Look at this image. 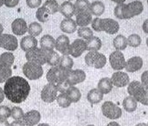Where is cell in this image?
Returning <instances> with one entry per match:
<instances>
[{
  "instance_id": "cell-1",
  "label": "cell",
  "mask_w": 148,
  "mask_h": 126,
  "mask_svg": "<svg viewBox=\"0 0 148 126\" xmlns=\"http://www.w3.org/2000/svg\"><path fill=\"white\" fill-rule=\"evenodd\" d=\"M4 92L8 101L20 104L29 97L30 85L29 82L21 76H12L5 83Z\"/></svg>"
},
{
  "instance_id": "cell-2",
  "label": "cell",
  "mask_w": 148,
  "mask_h": 126,
  "mask_svg": "<svg viewBox=\"0 0 148 126\" xmlns=\"http://www.w3.org/2000/svg\"><path fill=\"white\" fill-rule=\"evenodd\" d=\"M144 10V6L141 1L135 0L129 4H119L114 7V13L117 19L129 20L137 15H139Z\"/></svg>"
},
{
  "instance_id": "cell-3",
  "label": "cell",
  "mask_w": 148,
  "mask_h": 126,
  "mask_svg": "<svg viewBox=\"0 0 148 126\" xmlns=\"http://www.w3.org/2000/svg\"><path fill=\"white\" fill-rule=\"evenodd\" d=\"M69 72V70L65 69L60 66L51 67L46 74V79L49 83L57 86L60 93H62L65 92L66 90L69 88V86L66 83Z\"/></svg>"
},
{
  "instance_id": "cell-4",
  "label": "cell",
  "mask_w": 148,
  "mask_h": 126,
  "mask_svg": "<svg viewBox=\"0 0 148 126\" xmlns=\"http://www.w3.org/2000/svg\"><path fill=\"white\" fill-rule=\"evenodd\" d=\"M128 93L142 105L148 106V91L142 85L139 81L134 80L130 82L128 85Z\"/></svg>"
},
{
  "instance_id": "cell-5",
  "label": "cell",
  "mask_w": 148,
  "mask_h": 126,
  "mask_svg": "<svg viewBox=\"0 0 148 126\" xmlns=\"http://www.w3.org/2000/svg\"><path fill=\"white\" fill-rule=\"evenodd\" d=\"M49 52L50 51L44 50L39 47H36L34 49H31L27 52L25 54V57L28 61L42 66V65L47 63Z\"/></svg>"
},
{
  "instance_id": "cell-6",
  "label": "cell",
  "mask_w": 148,
  "mask_h": 126,
  "mask_svg": "<svg viewBox=\"0 0 148 126\" xmlns=\"http://www.w3.org/2000/svg\"><path fill=\"white\" fill-rule=\"evenodd\" d=\"M87 66L94 68H102L106 63V57L101 52H89L84 58Z\"/></svg>"
},
{
  "instance_id": "cell-7",
  "label": "cell",
  "mask_w": 148,
  "mask_h": 126,
  "mask_svg": "<svg viewBox=\"0 0 148 126\" xmlns=\"http://www.w3.org/2000/svg\"><path fill=\"white\" fill-rule=\"evenodd\" d=\"M22 72L24 76L30 80H37L42 77L44 74V69L42 66L33 62H26L22 67Z\"/></svg>"
},
{
  "instance_id": "cell-8",
  "label": "cell",
  "mask_w": 148,
  "mask_h": 126,
  "mask_svg": "<svg viewBox=\"0 0 148 126\" xmlns=\"http://www.w3.org/2000/svg\"><path fill=\"white\" fill-rule=\"evenodd\" d=\"M101 111H102V114L105 117L111 119V120L119 119L123 115L122 108L119 107L117 105H115L112 101L104 102L101 107Z\"/></svg>"
},
{
  "instance_id": "cell-9",
  "label": "cell",
  "mask_w": 148,
  "mask_h": 126,
  "mask_svg": "<svg viewBox=\"0 0 148 126\" xmlns=\"http://www.w3.org/2000/svg\"><path fill=\"white\" fill-rule=\"evenodd\" d=\"M59 92L60 91L57 86L48 83L46 85L44 86L41 92V99L43 101L46 103H51L54 101H56Z\"/></svg>"
},
{
  "instance_id": "cell-10",
  "label": "cell",
  "mask_w": 148,
  "mask_h": 126,
  "mask_svg": "<svg viewBox=\"0 0 148 126\" xmlns=\"http://www.w3.org/2000/svg\"><path fill=\"white\" fill-rule=\"evenodd\" d=\"M109 62L112 68L115 71H121L125 68L126 61L123 53L121 51H114L109 56Z\"/></svg>"
},
{
  "instance_id": "cell-11",
  "label": "cell",
  "mask_w": 148,
  "mask_h": 126,
  "mask_svg": "<svg viewBox=\"0 0 148 126\" xmlns=\"http://www.w3.org/2000/svg\"><path fill=\"white\" fill-rule=\"evenodd\" d=\"M86 79V74L82 69H71L69 72L68 78H66V83L69 87L75 86L78 83H83Z\"/></svg>"
},
{
  "instance_id": "cell-12",
  "label": "cell",
  "mask_w": 148,
  "mask_h": 126,
  "mask_svg": "<svg viewBox=\"0 0 148 126\" xmlns=\"http://www.w3.org/2000/svg\"><path fill=\"white\" fill-rule=\"evenodd\" d=\"M100 29L101 31H105L109 35H114L119 31L120 25L115 20L105 18L100 19Z\"/></svg>"
},
{
  "instance_id": "cell-13",
  "label": "cell",
  "mask_w": 148,
  "mask_h": 126,
  "mask_svg": "<svg viewBox=\"0 0 148 126\" xmlns=\"http://www.w3.org/2000/svg\"><path fill=\"white\" fill-rule=\"evenodd\" d=\"M70 40L66 35H60L55 39V49L62 55H70Z\"/></svg>"
},
{
  "instance_id": "cell-14",
  "label": "cell",
  "mask_w": 148,
  "mask_h": 126,
  "mask_svg": "<svg viewBox=\"0 0 148 126\" xmlns=\"http://www.w3.org/2000/svg\"><path fill=\"white\" fill-rule=\"evenodd\" d=\"M85 51H87L86 42L82 38L74 40V42L70 45V55L74 58L80 57Z\"/></svg>"
},
{
  "instance_id": "cell-15",
  "label": "cell",
  "mask_w": 148,
  "mask_h": 126,
  "mask_svg": "<svg viewBox=\"0 0 148 126\" xmlns=\"http://www.w3.org/2000/svg\"><path fill=\"white\" fill-rule=\"evenodd\" d=\"M1 47L10 52L15 51L18 48L17 37L11 34H2Z\"/></svg>"
},
{
  "instance_id": "cell-16",
  "label": "cell",
  "mask_w": 148,
  "mask_h": 126,
  "mask_svg": "<svg viewBox=\"0 0 148 126\" xmlns=\"http://www.w3.org/2000/svg\"><path fill=\"white\" fill-rule=\"evenodd\" d=\"M113 85L118 88H122L129 85L130 83V76L127 73L123 71H117L112 75L111 77Z\"/></svg>"
},
{
  "instance_id": "cell-17",
  "label": "cell",
  "mask_w": 148,
  "mask_h": 126,
  "mask_svg": "<svg viewBox=\"0 0 148 126\" xmlns=\"http://www.w3.org/2000/svg\"><path fill=\"white\" fill-rule=\"evenodd\" d=\"M143 67V59L139 56H134L130 58L125 64V69L127 72L134 73L137 72L142 68Z\"/></svg>"
},
{
  "instance_id": "cell-18",
  "label": "cell",
  "mask_w": 148,
  "mask_h": 126,
  "mask_svg": "<svg viewBox=\"0 0 148 126\" xmlns=\"http://www.w3.org/2000/svg\"><path fill=\"white\" fill-rule=\"evenodd\" d=\"M41 120V114L37 110H30L24 115L23 117V123L26 126H34L39 123Z\"/></svg>"
},
{
  "instance_id": "cell-19",
  "label": "cell",
  "mask_w": 148,
  "mask_h": 126,
  "mask_svg": "<svg viewBox=\"0 0 148 126\" xmlns=\"http://www.w3.org/2000/svg\"><path fill=\"white\" fill-rule=\"evenodd\" d=\"M12 31L16 36H23L28 32V25L24 19L18 18L12 22Z\"/></svg>"
},
{
  "instance_id": "cell-20",
  "label": "cell",
  "mask_w": 148,
  "mask_h": 126,
  "mask_svg": "<svg viewBox=\"0 0 148 126\" xmlns=\"http://www.w3.org/2000/svg\"><path fill=\"white\" fill-rule=\"evenodd\" d=\"M37 44H38V42H37L36 38L35 36L29 35V36H25L21 38L20 45H21V49L27 52L31 49L37 47Z\"/></svg>"
},
{
  "instance_id": "cell-21",
  "label": "cell",
  "mask_w": 148,
  "mask_h": 126,
  "mask_svg": "<svg viewBox=\"0 0 148 126\" xmlns=\"http://www.w3.org/2000/svg\"><path fill=\"white\" fill-rule=\"evenodd\" d=\"M60 30L64 33L72 34L77 30V24L75 20L71 18H66L63 19L60 22Z\"/></svg>"
},
{
  "instance_id": "cell-22",
  "label": "cell",
  "mask_w": 148,
  "mask_h": 126,
  "mask_svg": "<svg viewBox=\"0 0 148 126\" xmlns=\"http://www.w3.org/2000/svg\"><path fill=\"white\" fill-rule=\"evenodd\" d=\"M92 21V14L90 13V10L79 12L76 14L75 18V22L77 26L80 27H87L90 23Z\"/></svg>"
},
{
  "instance_id": "cell-23",
  "label": "cell",
  "mask_w": 148,
  "mask_h": 126,
  "mask_svg": "<svg viewBox=\"0 0 148 126\" xmlns=\"http://www.w3.org/2000/svg\"><path fill=\"white\" fill-rule=\"evenodd\" d=\"M113 83L111 78L103 77L98 83V90L101 92L103 94H108L113 90Z\"/></svg>"
},
{
  "instance_id": "cell-24",
  "label": "cell",
  "mask_w": 148,
  "mask_h": 126,
  "mask_svg": "<svg viewBox=\"0 0 148 126\" xmlns=\"http://www.w3.org/2000/svg\"><path fill=\"white\" fill-rule=\"evenodd\" d=\"M59 12L64 15L66 18H71L75 14V7L74 4L71 3L70 1H65L60 6V10Z\"/></svg>"
},
{
  "instance_id": "cell-25",
  "label": "cell",
  "mask_w": 148,
  "mask_h": 126,
  "mask_svg": "<svg viewBox=\"0 0 148 126\" xmlns=\"http://www.w3.org/2000/svg\"><path fill=\"white\" fill-rule=\"evenodd\" d=\"M104 94L98 90V88H93L89 92L87 93V101L91 104V105H95L99 104L103 101Z\"/></svg>"
},
{
  "instance_id": "cell-26",
  "label": "cell",
  "mask_w": 148,
  "mask_h": 126,
  "mask_svg": "<svg viewBox=\"0 0 148 126\" xmlns=\"http://www.w3.org/2000/svg\"><path fill=\"white\" fill-rule=\"evenodd\" d=\"M87 51L89 52H98L102 47V41L98 36H91L90 38L85 40Z\"/></svg>"
},
{
  "instance_id": "cell-27",
  "label": "cell",
  "mask_w": 148,
  "mask_h": 126,
  "mask_svg": "<svg viewBox=\"0 0 148 126\" xmlns=\"http://www.w3.org/2000/svg\"><path fill=\"white\" fill-rule=\"evenodd\" d=\"M40 46L44 50L53 51L55 48V39L51 35H45L40 39Z\"/></svg>"
},
{
  "instance_id": "cell-28",
  "label": "cell",
  "mask_w": 148,
  "mask_h": 126,
  "mask_svg": "<svg viewBox=\"0 0 148 126\" xmlns=\"http://www.w3.org/2000/svg\"><path fill=\"white\" fill-rule=\"evenodd\" d=\"M65 93L68 96L71 103H77L82 97V93H81L80 90L75 86H69L66 90Z\"/></svg>"
},
{
  "instance_id": "cell-29",
  "label": "cell",
  "mask_w": 148,
  "mask_h": 126,
  "mask_svg": "<svg viewBox=\"0 0 148 126\" xmlns=\"http://www.w3.org/2000/svg\"><path fill=\"white\" fill-rule=\"evenodd\" d=\"M90 12L92 15H95L97 17L102 15L104 12H105V5L103 2L96 0V1H93L90 5Z\"/></svg>"
},
{
  "instance_id": "cell-30",
  "label": "cell",
  "mask_w": 148,
  "mask_h": 126,
  "mask_svg": "<svg viewBox=\"0 0 148 126\" xmlns=\"http://www.w3.org/2000/svg\"><path fill=\"white\" fill-rule=\"evenodd\" d=\"M113 45H114V47L116 49V51H123L126 49L128 45L127 37L124 36L123 35H117V36L114 38Z\"/></svg>"
},
{
  "instance_id": "cell-31",
  "label": "cell",
  "mask_w": 148,
  "mask_h": 126,
  "mask_svg": "<svg viewBox=\"0 0 148 126\" xmlns=\"http://www.w3.org/2000/svg\"><path fill=\"white\" fill-rule=\"evenodd\" d=\"M123 107L125 111L129 112V113H131V112H134L137 109L138 102L131 96H128L123 101Z\"/></svg>"
},
{
  "instance_id": "cell-32",
  "label": "cell",
  "mask_w": 148,
  "mask_h": 126,
  "mask_svg": "<svg viewBox=\"0 0 148 126\" xmlns=\"http://www.w3.org/2000/svg\"><path fill=\"white\" fill-rule=\"evenodd\" d=\"M12 70L11 67H7L0 64V83H5L9 78L12 77Z\"/></svg>"
},
{
  "instance_id": "cell-33",
  "label": "cell",
  "mask_w": 148,
  "mask_h": 126,
  "mask_svg": "<svg viewBox=\"0 0 148 126\" xmlns=\"http://www.w3.org/2000/svg\"><path fill=\"white\" fill-rule=\"evenodd\" d=\"M90 3L89 2V0H76L74 4L75 15L79 12L89 11L90 10Z\"/></svg>"
},
{
  "instance_id": "cell-34",
  "label": "cell",
  "mask_w": 148,
  "mask_h": 126,
  "mask_svg": "<svg viewBox=\"0 0 148 126\" xmlns=\"http://www.w3.org/2000/svg\"><path fill=\"white\" fill-rule=\"evenodd\" d=\"M13 62H14V55L11 52H5L0 55V64L1 65L12 67Z\"/></svg>"
},
{
  "instance_id": "cell-35",
  "label": "cell",
  "mask_w": 148,
  "mask_h": 126,
  "mask_svg": "<svg viewBox=\"0 0 148 126\" xmlns=\"http://www.w3.org/2000/svg\"><path fill=\"white\" fill-rule=\"evenodd\" d=\"M50 15H51V13L49 12V11L43 6L38 7L37 11L36 12V17L40 22H46L48 21Z\"/></svg>"
},
{
  "instance_id": "cell-36",
  "label": "cell",
  "mask_w": 148,
  "mask_h": 126,
  "mask_svg": "<svg viewBox=\"0 0 148 126\" xmlns=\"http://www.w3.org/2000/svg\"><path fill=\"white\" fill-rule=\"evenodd\" d=\"M58 66L65 69H68V70H71L74 66V61L69 55H62L60 57V63Z\"/></svg>"
},
{
  "instance_id": "cell-37",
  "label": "cell",
  "mask_w": 148,
  "mask_h": 126,
  "mask_svg": "<svg viewBox=\"0 0 148 126\" xmlns=\"http://www.w3.org/2000/svg\"><path fill=\"white\" fill-rule=\"evenodd\" d=\"M43 31V27L42 25L38 23V22H31L29 26H28V32L29 33L30 36H37Z\"/></svg>"
},
{
  "instance_id": "cell-38",
  "label": "cell",
  "mask_w": 148,
  "mask_h": 126,
  "mask_svg": "<svg viewBox=\"0 0 148 126\" xmlns=\"http://www.w3.org/2000/svg\"><path fill=\"white\" fill-rule=\"evenodd\" d=\"M43 6H45L49 11L51 14L58 12L60 10V5L58 4L56 0H47V1L45 2Z\"/></svg>"
},
{
  "instance_id": "cell-39",
  "label": "cell",
  "mask_w": 148,
  "mask_h": 126,
  "mask_svg": "<svg viewBox=\"0 0 148 126\" xmlns=\"http://www.w3.org/2000/svg\"><path fill=\"white\" fill-rule=\"evenodd\" d=\"M60 56L59 53L55 51H50L49 55H48V60H47V64H49L51 67L58 66L60 63Z\"/></svg>"
},
{
  "instance_id": "cell-40",
  "label": "cell",
  "mask_w": 148,
  "mask_h": 126,
  "mask_svg": "<svg viewBox=\"0 0 148 126\" xmlns=\"http://www.w3.org/2000/svg\"><path fill=\"white\" fill-rule=\"evenodd\" d=\"M77 35L82 39H89L93 36V31L89 27H80L77 30Z\"/></svg>"
},
{
  "instance_id": "cell-41",
  "label": "cell",
  "mask_w": 148,
  "mask_h": 126,
  "mask_svg": "<svg viewBox=\"0 0 148 126\" xmlns=\"http://www.w3.org/2000/svg\"><path fill=\"white\" fill-rule=\"evenodd\" d=\"M57 102H58V105L62 107V108H66L70 107V105L72 104L71 101H69V99L68 98V96H66V94L65 92H62L60 93V95H58L57 99H56Z\"/></svg>"
},
{
  "instance_id": "cell-42",
  "label": "cell",
  "mask_w": 148,
  "mask_h": 126,
  "mask_svg": "<svg viewBox=\"0 0 148 126\" xmlns=\"http://www.w3.org/2000/svg\"><path fill=\"white\" fill-rule=\"evenodd\" d=\"M128 41V45L131 47H138L141 45V36L138 34H131L128 36L127 38Z\"/></svg>"
},
{
  "instance_id": "cell-43",
  "label": "cell",
  "mask_w": 148,
  "mask_h": 126,
  "mask_svg": "<svg viewBox=\"0 0 148 126\" xmlns=\"http://www.w3.org/2000/svg\"><path fill=\"white\" fill-rule=\"evenodd\" d=\"M24 112L23 110L19 107H13L11 109V116L14 119V121H21L24 117Z\"/></svg>"
},
{
  "instance_id": "cell-44",
  "label": "cell",
  "mask_w": 148,
  "mask_h": 126,
  "mask_svg": "<svg viewBox=\"0 0 148 126\" xmlns=\"http://www.w3.org/2000/svg\"><path fill=\"white\" fill-rule=\"evenodd\" d=\"M11 116V108L7 106H0V119H7Z\"/></svg>"
},
{
  "instance_id": "cell-45",
  "label": "cell",
  "mask_w": 148,
  "mask_h": 126,
  "mask_svg": "<svg viewBox=\"0 0 148 126\" xmlns=\"http://www.w3.org/2000/svg\"><path fill=\"white\" fill-rule=\"evenodd\" d=\"M91 27H92V30H94L97 32H100L101 31V29H100V18L96 17L95 19H92Z\"/></svg>"
},
{
  "instance_id": "cell-46",
  "label": "cell",
  "mask_w": 148,
  "mask_h": 126,
  "mask_svg": "<svg viewBox=\"0 0 148 126\" xmlns=\"http://www.w3.org/2000/svg\"><path fill=\"white\" fill-rule=\"evenodd\" d=\"M26 3L30 8H37L41 5L42 0H26Z\"/></svg>"
},
{
  "instance_id": "cell-47",
  "label": "cell",
  "mask_w": 148,
  "mask_h": 126,
  "mask_svg": "<svg viewBox=\"0 0 148 126\" xmlns=\"http://www.w3.org/2000/svg\"><path fill=\"white\" fill-rule=\"evenodd\" d=\"M142 85L148 91V70L145 71L141 76V82Z\"/></svg>"
},
{
  "instance_id": "cell-48",
  "label": "cell",
  "mask_w": 148,
  "mask_h": 126,
  "mask_svg": "<svg viewBox=\"0 0 148 126\" xmlns=\"http://www.w3.org/2000/svg\"><path fill=\"white\" fill-rule=\"evenodd\" d=\"M20 2V0H5V6L7 7H14Z\"/></svg>"
},
{
  "instance_id": "cell-49",
  "label": "cell",
  "mask_w": 148,
  "mask_h": 126,
  "mask_svg": "<svg viewBox=\"0 0 148 126\" xmlns=\"http://www.w3.org/2000/svg\"><path fill=\"white\" fill-rule=\"evenodd\" d=\"M142 29H143V31H144L145 33L148 34V19H146V20L144 21V23H143V25H142Z\"/></svg>"
},
{
  "instance_id": "cell-50",
  "label": "cell",
  "mask_w": 148,
  "mask_h": 126,
  "mask_svg": "<svg viewBox=\"0 0 148 126\" xmlns=\"http://www.w3.org/2000/svg\"><path fill=\"white\" fill-rule=\"evenodd\" d=\"M10 126H26L21 121H13L10 123Z\"/></svg>"
},
{
  "instance_id": "cell-51",
  "label": "cell",
  "mask_w": 148,
  "mask_h": 126,
  "mask_svg": "<svg viewBox=\"0 0 148 126\" xmlns=\"http://www.w3.org/2000/svg\"><path fill=\"white\" fill-rule=\"evenodd\" d=\"M5 92H4V90L0 87V104H1L3 101H4V100H5Z\"/></svg>"
},
{
  "instance_id": "cell-52",
  "label": "cell",
  "mask_w": 148,
  "mask_h": 126,
  "mask_svg": "<svg viewBox=\"0 0 148 126\" xmlns=\"http://www.w3.org/2000/svg\"><path fill=\"white\" fill-rule=\"evenodd\" d=\"M0 126H10L7 119H0Z\"/></svg>"
},
{
  "instance_id": "cell-53",
  "label": "cell",
  "mask_w": 148,
  "mask_h": 126,
  "mask_svg": "<svg viewBox=\"0 0 148 126\" xmlns=\"http://www.w3.org/2000/svg\"><path fill=\"white\" fill-rule=\"evenodd\" d=\"M106 126H121L117 122H110Z\"/></svg>"
},
{
  "instance_id": "cell-54",
  "label": "cell",
  "mask_w": 148,
  "mask_h": 126,
  "mask_svg": "<svg viewBox=\"0 0 148 126\" xmlns=\"http://www.w3.org/2000/svg\"><path fill=\"white\" fill-rule=\"evenodd\" d=\"M111 1H113V2L116 3L117 5H119V4H123L125 2V0H111Z\"/></svg>"
},
{
  "instance_id": "cell-55",
  "label": "cell",
  "mask_w": 148,
  "mask_h": 126,
  "mask_svg": "<svg viewBox=\"0 0 148 126\" xmlns=\"http://www.w3.org/2000/svg\"><path fill=\"white\" fill-rule=\"evenodd\" d=\"M3 31H4V27L1 23H0V35L3 34Z\"/></svg>"
},
{
  "instance_id": "cell-56",
  "label": "cell",
  "mask_w": 148,
  "mask_h": 126,
  "mask_svg": "<svg viewBox=\"0 0 148 126\" xmlns=\"http://www.w3.org/2000/svg\"><path fill=\"white\" fill-rule=\"evenodd\" d=\"M136 126H147V124L145 123H138Z\"/></svg>"
},
{
  "instance_id": "cell-57",
  "label": "cell",
  "mask_w": 148,
  "mask_h": 126,
  "mask_svg": "<svg viewBox=\"0 0 148 126\" xmlns=\"http://www.w3.org/2000/svg\"><path fill=\"white\" fill-rule=\"evenodd\" d=\"M37 126H50V124H48V123H39Z\"/></svg>"
},
{
  "instance_id": "cell-58",
  "label": "cell",
  "mask_w": 148,
  "mask_h": 126,
  "mask_svg": "<svg viewBox=\"0 0 148 126\" xmlns=\"http://www.w3.org/2000/svg\"><path fill=\"white\" fill-rule=\"evenodd\" d=\"M5 4V0H0V7Z\"/></svg>"
},
{
  "instance_id": "cell-59",
  "label": "cell",
  "mask_w": 148,
  "mask_h": 126,
  "mask_svg": "<svg viewBox=\"0 0 148 126\" xmlns=\"http://www.w3.org/2000/svg\"><path fill=\"white\" fill-rule=\"evenodd\" d=\"M1 38H2V34L0 35V47H1Z\"/></svg>"
},
{
  "instance_id": "cell-60",
  "label": "cell",
  "mask_w": 148,
  "mask_h": 126,
  "mask_svg": "<svg viewBox=\"0 0 148 126\" xmlns=\"http://www.w3.org/2000/svg\"><path fill=\"white\" fill-rule=\"evenodd\" d=\"M146 45H147V47H148V37L146 38Z\"/></svg>"
},
{
  "instance_id": "cell-61",
  "label": "cell",
  "mask_w": 148,
  "mask_h": 126,
  "mask_svg": "<svg viewBox=\"0 0 148 126\" xmlns=\"http://www.w3.org/2000/svg\"><path fill=\"white\" fill-rule=\"evenodd\" d=\"M87 126H95V125H93V124H89V125H87Z\"/></svg>"
},
{
  "instance_id": "cell-62",
  "label": "cell",
  "mask_w": 148,
  "mask_h": 126,
  "mask_svg": "<svg viewBox=\"0 0 148 126\" xmlns=\"http://www.w3.org/2000/svg\"><path fill=\"white\" fill-rule=\"evenodd\" d=\"M68 1H72V0H68Z\"/></svg>"
},
{
  "instance_id": "cell-63",
  "label": "cell",
  "mask_w": 148,
  "mask_h": 126,
  "mask_svg": "<svg viewBox=\"0 0 148 126\" xmlns=\"http://www.w3.org/2000/svg\"><path fill=\"white\" fill-rule=\"evenodd\" d=\"M146 124H147V126H148V123H146Z\"/></svg>"
},
{
  "instance_id": "cell-64",
  "label": "cell",
  "mask_w": 148,
  "mask_h": 126,
  "mask_svg": "<svg viewBox=\"0 0 148 126\" xmlns=\"http://www.w3.org/2000/svg\"><path fill=\"white\" fill-rule=\"evenodd\" d=\"M147 4H148V0H147Z\"/></svg>"
}]
</instances>
